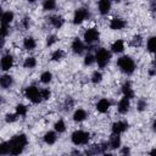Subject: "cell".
Wrapping results in <instances>:
<instances>
[{
  "instance_id": "ee69618b",
  "label": "cell",
  "mask_w": 156,
  "mask_h": 156,
  "mask_svg": "<svg viewBox=\"0 0 156 156\" xmlns=\"http://www.w3.org/2000/svg\"><path fill=\"white\" fill-rule=\"evenodd\" d=\"M28 1H29V2H34L35 0H28Z\"/></svg>"
},
{
  "instance_id": "7c38bea8",
  "label": "cell",
  "mask_w": 156,
  "mask_h": 156,
  "mask_svg": "<svg viewBox=\"0 0 156 156\" xmlns=\"http://www.w3.org/2000/svg\"><path fill=\"white\" fill-rule=\"evenodd\" d=\"M124 27H126V22H124L122 18H113V20H111V22H110V28H111V29L119 30V29H123Z\"/></svg>"
},
{
  "instance_id": "4316f807",
  "label": "cell",
  "mask_w": 156,
  "mask_h": 156,
  "mask_svg": "<svg viewBox=\"0 0 156 156\" xmlns=\"http://www.w3.org/2000/svg\"><path fill=\"white\" fill-rule=\"evenodd\" d=\"M63 56H65V52L61 49H58V50H55L51 54V60L52 61H60L61 58H63Z\"/></svg>"
},
{
  "instance_id": "3957f363",
  "label": "cell",
  "mask_w": 156,
  "mask_h": 156,
  "mask_svg": "<svg viewBox=\"0 0 156 156\" xmlns=\"http://www.w3.org/2000/svg\"><path fill=\"white\" fill-rule=\"evenodd\" d=\"M110 58H111V54H110V51L107 50V49H104V48H101V49H99L98 51H96V54H95V61L98 62V65H99V67H105L108 62H110Z\"/></svg>"
},
{
  "instance_id": "d6986e66",
  "label": "cell",
  "mask_w": 156,
  "mask_h": 156,
  "mask_svg": "<svg viewBox=\"0 0 156 156\" xmlns=\"http://www.w3.org/2000/svg\"><path fill=\"white\" fill-rule=\"evenodd\" d=\"M12 21H13V12L7 11V12H4L1 15V23L2 24H10Z\"/></svg>"
},
{
  "instance_id": "f546056e",
  "label": "cell",
  "mask_w": 156,
  "mask_h": 156,
  "mask_svg": "<svg viewBox=\"0 0 156 156\" xmlns=\"http://www.w3.org/2000/svg\"><path fill=\"white\" fill-rule=\"evenodd\" d=\"M16 113H17L18 116H26V113H27V107H26L24 105H22V104L17 105V106H16Z\"/></svg>"
},
{
  "instance_id": "d4e9b609",
  "label": "cell",
  "mask_w": 156,
  "mask_h": 156,
  "mask_svg": "<svg viewBox=\"0 0 156 156\" xmlns=\"http://www.w3.org/2000/svg\"><path fill=\"white\" fill-rule=\"evenodd\" d=\"M51 79H52V74H51V72H49V71L43 72V73H41V76H40V82H41V83H44V84L50 83V82H51Z\"/></svg>"
},
{
  "instance_id": "2e32d148",
  "label": "cell",
  "mask_w": 156,
  "mask_h": 156,
  "mask_svg": "<svg viewBox=\"0 0 156 156\" xmlns=\"http://www.w3.org/2000/svg\"><path fill=\"white\" fill-rule=\"evenodd\" d=\"M111 49H112V51H113V52H117V54L122 52V51L124 50V41H123V40H121V39L116 40V41L111 45Z\"/></svg>"
},
{
  "instance_id": "bcb514c9",
  "label": "cell",
  "mask_w": 156,
  "mask_h": 156,
  "mask_svg": "<svg viewBox=\"0 0 156 156\" xmlns=\"http://www.w3.org/2000/svg\"><path fill=\"white\" fill-rule=\"evenodd\" d=\"M113 1H121V0H113Z\"/></svg>"
},
{
  "instance_id": "8d00e7d4",
  "label": "cell",
  "mask_w": 156,
  "mask_h": 156,
  "mask_svg": "<svg viewBox=\"0 0 156 156\" xmlns=\"http://www.w3.org/2000/svg\"><path fill=\"white\" fill-rule=\"evenodd\" d=\"M56 41H57L56 35H49V37H48V40H46V44H48V46H51V45L55 44Z\"/></svg>"
},
{
  "instance_id": "836d02e7",
  "label": "cell",
  "mask_w": 156,
  "mask_h": 156,
  "mask_svg": "<svg viewBox=\"0 0 156 156\" xmlns=\"http://www.w3.org/2000/svg\"><path fill=\"white\" fill-rule=\"evenodd\" d=\"M40 95H41L43 100H49L50 96H51V93H50L49 89H41V90H40Z\"/></svg>"
},
{
  "instance_id": "d590c367",
  "label": "cell",
  "mask_w": 156,
  "mask_h": 156,
  "mask_svg": "<svg viewBox=\"0 0 156 156\" xmlns=\"http://www.w3.org/2000/svg\"><path fill=\"white\" fill-rule=\"evenodd\" d=\"M17 113H9V115H6V122H15L16 119H17Z\"/></svg>"
},
{
  "instance_id": "7a4b0ae2",
  "label": "cell",
  "mask_w": 156,
  "mask_h": 156,
  "mask_svg": "<svg viewBox=\"0 0 156 156\" xmlns=\"http://www.w3.org/2000/svg\"><path fill=\"white\" fill-rule=\"evenodd\" d=\"M117 65L121 68V71L126 74H132L135 69V63L129 56H121L117 60Z\"/></svg>"
},
{
  "instance_id": "74e56055",
  "label": "cell",
  "mask_w": 156,
  "mask_h": 156,
  "mask_svg": "<svg viewBox=\"0 0 156 156\" xmlns=\"http://www.w3.org/2000/svg\"><path fill=\"white\" fill-rule=\"evenodd\" d=\"M6 34H7V24H2L1 23V38H2V40L6 37Z\"/></svg>"
},
{
  "instance_id": "ac0fdd59",
  "label": "cell",
  "mask_w": 156,
  "mask_h": 156,
  "mask_svg": "<svg viewBox=\"0 0 156 156\" xmlns=\"http://www.w3.org/2000/svg\"><path fill=\"white\" fill-rule=\"evenodd\" d=\"M85 118H87V112H85L84 110H82V108L77 110V111L73 113V119H74L76 122H82V121H84Z\"/></svg>"
},
{
  "instance_id": "5b68a950",
  "label": "cell",
  "mask_w": 156,
  "mask_h": 156,
  "mask_svg": "<svg viewBox=\"0 0 156 156\" xmlns=\"http://www.w3.org/2000/svg\"><path fill=\"white\" fill-rule=\"evenodd\" d=\"M71 138H72L73 144H76V145H82V144H87V143H88L90 135H89V133H87V132H84V130H76V132L72 134Z\"/></svg>"
},
{
  "instance_id": "277c9868",
  "label": "cell",
  "mask_w": 156,
  "mask_h": 156,
  "mask_svg": "<svg viewBox=\"0 0 156 156\" xmlns=\"http://www.w3.org/2000/svg\"><path fill=\"white\" fill-rule=\"evenodd\" d=\"M24 94H26V98L28 100H30L33 104H39L43 100V98L40 95V90L34 85L27 87L26 90H24Z\"/></svg>"
},
{
  "instance_id": "44dd1931",
  "label": "cell",
  "mask_w": 156,
  "mask_h": 156,
  "mask_svg": "<svg viewBox=\"0 0 156 156\" xmlns=\"http://www.w3.org/2000/svg\"><path fill=\"white\" fill-rule=\"evenodd\" d=\"M50 22H51V24H52L55 28H61L62 24H63V22H65V20H63L61 16H52V17L50 18Z\"/></svg>"
},
{
  "instance_id": "9c48e42d",
  "label": "cell",
  "mask_w": 156,
  "mask_h": 156,
  "mask_svg": "<svg viewBox=\"0 0 156 156\" xmlns=\"http://www.w3.org/2000/svg\"><path fill=\"white\" fill-rule=\"evenodd\" d=\"M13 65V57L7 54V55H4L2 58H1V68L2 71H9Z\"/></svg>"
},
{
  "instance_id": "b9f144b4",
  "label": "cell",
  "mask_w": 156,
  "mask_h": 156,
  "mask_svg": "<svg viewBox=\"0 0 156 156\" xmlns=\"http://www.w3.org/2000/svg\"><path fill=\"white\" fill-rule=\"evenodd\" d=\"M150 155H156V149H155V150H152V151L150 152Z\"/></svg>"
},
{
  "instance_id": "83f0119b",
  "label": "cell",
  "mask_w": 156,
  "mask_h": 156,
  "mask_svg": "<svg viewBox=\"0 0 156 156\" xmlns=\"http://www.w3.org/2000/svg\"><path fill=\"white\" fill-rule=\"evenodd\" d=\"M55 130L58 132V133H63L66 130V126H65V122L62 119H58L56 123H55Z\"/></svg>"
},
{
  "instance_id": "f35d334b",
  "label": "cell",
  "mask_w": 156,
  "mask_h": 156,
  "mask_svg": "<svg viewBox=\"0 0 156 156\" xmlns=\"http://www.w3.org/2000/svg\"><path fill=\"white\" fill-rule=\"evenodd\" d=\"M145 107H146V101L145 100H139L138 101V110L139 111H143Z\"/></svg>"
},
{
  "instance_id": "8fae6325",
  "label": "cell",
  "mask_w": 156,
  "mask_h": 156,
  "mask_svg": "<svg viewBox=\"0 0 156 156\" xmlns=\"http://www.w3.org/2000/svg\"><path fill=\"white\" fill-rule=\"evenodd\" d=\"M108 108H110V101H108L107 99H100V100L98 101V104H96V110H98L99 112L105 113V112L108 111Z\"/></svg>"
},
{
  "instance_id": "60d3db41",
  "label": "cell",
  "mask_w": 156,
  "mask_h": 156,
  "mask_svg": "<svg viewBox=\"0 0 156 156\" xmlns=\"http://www.w3.org/2000/svg\"><path fill=\"white\" fill-rule=\"evenodd\" d=\"M23 24H24V27H26V28L28 27V18H24V21H23Z\"/></svg>"
},
{
  "instance_id": "d6a6232c",
  "label": "cell",
  "mask_w": 156,
  "mask_h": 156,
  "mask_svg": "<svg viewBox=\"0 0 156 156\" xmlns=\"http://www.w3.org/2000/svg\"><path fill=\"white\" fill-rule=\"evenodd\" d=\"M141 41H143V39H141V37L140 35H135L133 39H132V45L133 46H140L141 45Z\"/></svg>"
},
{
  "instance_id": "f6af8a7d",
  "label": "cell",
  "mask_w": 156,
  "mask_h": 156,
  "mask_svg": "<svg viewBox=\"0 0 156 156\" xmlns=\"http://www.w3.org/2000/svg\"><path fill=\"white\" fill-rule=\"evenodd\" d=\"M155 61H156V54H155Z\"/></svg>"
},
{
  "instance_id": "7402d4cb",
  "label": "cell",
  "mask_w": 156,
  "mask_h": 156,
  "mask_svg": "<svg viewBox=\"0 0 156 156\" xmlns=\"http://www.w3.org/2000/svg\"><path fill=\"white\" fill-rule=\"evenodd\" d=\"M35 40L32 38V37H27L26 39H24V41H23V46H24V49H27V50H33L34 48H35Z\"/></svg>"
},
{
  "instance_id": "7bdbcfd3",
  "label": "cell",
  "mask_w": 156,
  "mask_h": 156,
  "mask_svg": "<svg viewBox=\"0 0 156 156\" xmlns=\"http://www.w3.org/2000/svg\"><path fill=\"white\" fill-rule=\"evenodd\" d=\"M152 127H154V129H155V130H156V121H155V122H154V124H152Z\"/></svg>"
},
{
  "instance_id": "4dcf8cb0",
  "label": "cell",
  "mask_w": 156,
  "mask_h": 156,
  "mask_svg": "<svg viewBox=\"0 0 156 156\" xmlns=\"http://www.w3.org/2000/svg\"><path fill=\"white\" fill-rule=\"evenodd\" d=\"M101 79H102V74H101V72L95 71V72L93 73V76H91V82L96 84V83H100Z\"/></svg>"
},
{
  "instance_id": "cb8c5ba5",
  "label": "cell",
  "mask_w": 156,
  "mask_h": 156,
  "mask_svg": "<svg viewBox=\"0 0 156 156\" xmlns=\"http://www.w3.org/2000/svg\"><path fill=\"white\" fill-rule=\"evenodd\" d=\"M56 7V0H45L43 4V9L45 11H51Z\"/></svg>"
},
{
  "instance_id": "6da1fadb",
  "label": "cell",
  "mask_w": 156,
  "mask_h": 156,
  "mask_svg": "<svg viewBox=\"0 0 156 156\" xmlns=\"http://www.w3.org/2000/svg\"><path fill=\"white\" fill-rule=\"evenodd\" d=\"M9 143V154L11 155H18L23 151L24 146L27 145L28 140H27V136L24 134H20V135H16L13 136Z\"/></svg>"
},
{
  "instance_id": "1f68e13d",
  "label": "cell",
  "mask_w": 156,
  "mask_h": 156,
  "mask_svg": "<svg viewBox=\"0 0 156 156\" xmlns=\"http://www.w3.org/2000/svg\"><path fill=\"white\" fill-rule=\"evenodd\" d=\"M95 62V56H93L91 54H88L87 56H85V58H84V65L85 66H90V65H93Z\"/></svg>"
},
{
  "instance_id": "ab89813d",
  "label": "cell",
  "mask_w": 156,
  "mask_h": 156,
  "mask_svg": "<svg viewBox=\"0 0 156 156\" xmlns=\"http://www.w3.org/2000/svg\"><path fill=\"white\" fill-rule=\"evenodd\" d=\"M72 105H73V101H72L71 98H68V99L66 100V102H65V107H66V110H69Z\"/></svg>"
},
{
  "instance_id": "ba28073f",
  "label": "cell",
  "mask_w": 156,
  "mask_h": 156,
  "mask_svg": "<svg viewBox=\"0 0 156 156\" xmlns=\"http://www.w3.org/2000/svg\"><path fill=\"white\" fill-rule=\"evenodd\" d=\"M128 128V123L124 121H118L112 124V134H121Z\"/></svg>"
},
{
  "instance_id": "9a60e30c",
  "label": "cell",
  "mask_w": 156,
  "mask_h": 156,
  "mask_svg": "<svg viewBox=\"0 0 156 156\" xmlns=\"http://www.w3.org/2000/svg\"><path fill=\"white\" fill-rule=\"evenodd\" d=\"M122 93H123V96H127L129 99L134 98V91H133V88H132V84L129 82H126L122 87Z\"/></svg>"
},
{
  "instance_id": "30bf717a",
  "label": "cell",
  "mask_w": 156,
  "mask_h": 156,
  "mask_svg": "<svg viewBox=\"0 0 156 156\" xmlns=\"http://www.w3.org/2000/svg\"><path fill=\"white\" fill-rule=\"evenodd\" d=\"M129 106H130V104H129V98L123 96V98L119 100V102H118V112L122 113V115L127 113L128 110H129Z\"/></svg>"
},
{
  "instance_id": "4fadbf2b",
  "label": "cell",
  "mask_w": 156,
  "mask_h": 156,
  "mask_svg": "<svg viewBox=\"0 0 156 156\" xmlns=\"http://www.w3.org/2000/svg\"><path fill=\"white\" fill-rule=\"evenodd\" d=\"M72 50L74 54H82L83 50H84V44L80 39L76 38L73 41H72Z\"/></svg>"
},
{
  "instance_id": "ffe728a7",
  "label": "cell",
  "mask_w": 156,
  "mask_h": 156,
  "mask_svg": "<svg viewBox=\"0 0 156 156\" xmlns=\"http://www.w3.org/2000/svg\"><path fill=\"white\" fill-rule=\"evenodd\" d=\"M118 135H119V134H113V135L110 138V143H108V145H110L111 149H117V147L121 145V139H119Z\"/></svg>"
},
{
  "instance_id": "484cf974",
  "label": "cell",
  "mask_w": 156,
  "mask_h": 156,
  "mask_svg": "<svg viewBox=\"0 0 156 156\" xmlns=\"http://www.w3.org/2000/svg\"><path fill=\"white\" fill-rule=\"evenodd\" d=\"M147 50L156 54V37H151L147 40Z\"/></svg>"
},
{
  "instance_id": "f1b7e54d",
  "label": "cell",
  "mask_w": 156,
  "mask_h": 156,
  "mask_svg": "<svg viewBox=\"0 0 156 156\" xmlns=\"http://www.w3.org/2000/svg\"><path fill=\"white\" fill-rule=\"evenodd\" d=\"M35 65H37V61H35L34 57H27L26 61H24V63H23V66L26 68H33Z\"/></svg>"
},
{
  "instance_id": "5bb4252c",
  "label": "cell",
  "mask_w": 156,
  "mask_h": 156,
  "mask_svg": "<svg viewBox=\"0 0 156 156\" xmlns=\"http://www.w3.org/2000/svg\"><path fill=\"white\" fill-rule=\"evenodd\" d=\"M111 9V0H100L99 1V11L101 15H106Z\"/></svg>"
},
{
  "instance_id": "e0dca14e",
  "label": "cell",
  "mask_w": 156,
  "mask_h": 156,
  "mask_svg": "<svg viewBox=\"0 0 156 156\" xmlns=\"http://www.w3.org/2000/svg\"><path fill=\"white\" fill-rule=\"evenodd\" d=\"M12 77L11 76H9V74H4L2 77H1V79H0V84H1V87L4 88V89H7V88H10L11 85H12Z\"/></svg>"
},
{
  "instance_id": "8992f818",
  "label": "cell",
  "mask_w": 156,
  "mask_h": 156,
  "mask_svg": "<svg viewBox=\"0 0 156 156\" xmlns=\"http://www.w3.org/2000/svg\"><path fill=\"white\" fill-rule=\"evenodd\" d=\"M99 37H100V34H99V32L95 28H89L84 33V40L88 44H91V43L98 41L99 40Z\"/></svg>"
},
{
  "instance_id": "e575fe53",
  "label": "cell",
  "mask_w": 156,
  "mask_h": 156,
  "mask_svg": "<svg viewBox=\"0 0 156 156\" xmlns=\"http://www.w3.org/2000/svg\"><path fill=\"white\" fill-rule=\"evenodd\" d=\"M0 154H1V155L9 154V143H7V141H6V143H2V144L0 145Z\"/></svg>"
},
{
  "instance_id": "52a82bcc",
  "label": "cell",
  "mask_w": 156,
  "mask_h": 156,
  "mask_svg": "<svg viewBox=\"0 0 156 156\" xmlns=\"http://www.w3.org/2000/svg\"><path fill=\"white\" fill-rule=\"evenodd\" d=\"M88 16H89L88 10H85V9H78V10H76L74 16H73V23L74 24H80Z\"/></svg>"
},
{
  "instance_id": "603a6c76",
  "label": "cell",
  "mask_w": 156,
  "mask_h": 156,
  "mask_svg": "<svg viewBox=\"0 0 156 156\" xmlns=\"http://www.w3.org/2000/svg\"><path fill=\"white\" fill-rule=\"evenodd\" d=\"M56 133L55 132H48L45 135H44V141L46 143V144H49V145H51V144H54L55 141H56Z\"/></svg>"
}]
</instances>
